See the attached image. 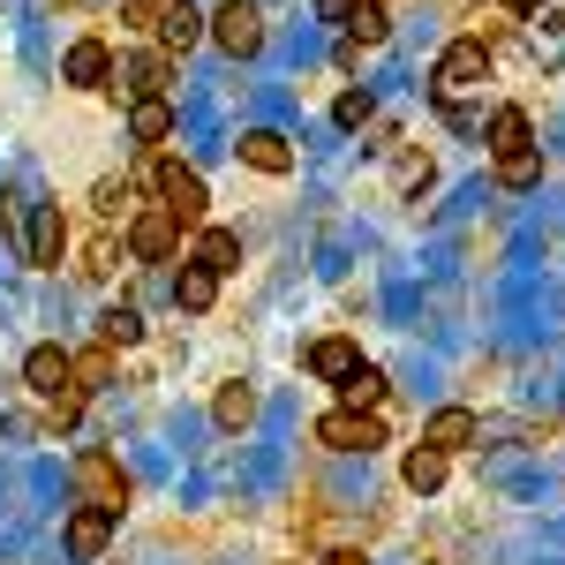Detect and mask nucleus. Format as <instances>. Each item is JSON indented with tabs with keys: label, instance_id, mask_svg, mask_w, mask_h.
Masks as SVG:
<instances>
[{
	"label": "nucleus",
	"instance_id": "1",
	"mask_svg": "<svg viewBox=\"0 0 565 565\" xmlns=\"http://www.w3.org/2000/svg\"><path fill=\"white\" fill-rule=\"evenodd\" d=\"M482 84H490V45H482V39H452L445 53H437V68H430V90L445 98V106H460V98H476Z\"/></svg>",
	"mask_w": 565,
	"mask_h": 565
},
{
	"label": "nucleus",
	"instance_id": "2",
	"mask_svg": "<svg viewBox=\"0 0 565 565\" xmlns=\"http://www.w3.org/2000/svg\"><path fill=\"white\" fill-rule=\"evenodd\" d=\"M317 445H332V452H362V460H370V452L385 445V423H377L370 407H332V415L317 423Z\"/></svg>",
	"mask_w": 565,
	"mask_h": 565
},
{
	"label": "nucleus",
	"instance_id": "3",
	"mask_svg": "<svg viewBox=\"0 0 565 565\" xmlns=\"http://www.w3.org/2000/svg\"><path fill=\"white\" fill-rule=\"evenodd\" d=\"M151 181H159V196H167V212H174L181 226H196L204 204H212V196H204V174L181 167V159H151Z\"/></svg>",
	"mask_w": 565,
	"mask_h": 565
},
{
	"label": "nucleus",
	"instance_id": "4",
	"mask_svg": "<svg viewBox=\"0 0 565 565\" xmlns=\"http://www.w3.org/2000/svg\"><path fill=\"white\" fill-rule=\"evenodd\" d=\"M212 39H218V53H234V61H249V53L264 45V15L249 8V0H226V8L212 15Z\"/></svg>",
	"mask_w": 565,
	"mask_h": 565
},
{
	"label": "nucleus",
	"instance_id": "5",
	"mask_svg": "<svg viewBox=\"0 0 565 565\" xmlns=\"http://www.w3.org/2000/svg\"><path fill=\"white\" fill-rule=\"evenodd\" d=\"M76 482L90 490V505H106V513H121V505H129V476H121V460H114V452H84V460H76Z\"/></svg>",
	"mask_w": 565,
	"mask_h": 565
},
{
	"label": "nucleus",
	"instance_id": "6",
	"mask_svg": "<svg viewBox=\"0 0 565 565\" xmlns=\"http://www.w3.org/2000/svg\"><path fill=\"white\" fill-rule=\"evenodd\" d=\"M23 385L39 392V399H61V392H76V354L31 348V354H23Z\"/></svg>",
	"mask_w": 565,
	"mask_h": 565
},
{
	"label": "nucleus",
	"instance_id": "7",
	"mask_svg": "<svg viewBox=\"0 0 565 565\" xmlns=\"http://www.w3.org/2000/svg\"><path fill=\"white\" fill-rule=\"evenodd\" d=\"M174 242H181V218L167 212V204H159V212H136V226H129V249L143 264H167L174 257Z\"/></svg>",
	"mask_w": 565,
	"mask_h": 565
},
{
	"label": "nucleus",
	"instance_id": "8",
	"mask_svg": "<svg viewBox=\"0 0 565 565\" xmlns=\"http://www.w3.org/2000/svg\"><path fill=\"white\" fill-rule=\"evenodd\" d=\"M242 159H249L257 174H295V143L279 129H242Z\"/></svg>",
	"mask_w": 565,
	"mask_h": 565
},
{
	"label": "nucleus",
	"instance_id": "9",
	"mask_svg": "<svg viewBox=\"0 0 565 565\" xmlns=\"http://www.w3.org/2000/svg\"><path fill=\"white\" fill-rule=\"evenodd\" d=\"M114 521H121V513H106V505H84V513H68V551H76V558H98V551L114 543Z\"/></svg>",
	"mask_w": 565,
	"mask_h": 565
},
{
	"label": "nucleus",
	"instance_id": "10",
	"mask_svg": "<svg viewBox=\"0 0 565 565\" xmlns=\"http://www.w3.org/2000/svg\"><path fill=\"white\" fill-rule=\"evenodd\" d=\"M61 249H68V226H61V204H39V218H31V234H23V257H31V264H61Z\"/></svg>",
	"mask_w": 565,
	"mask_h": 565
},
{
	"label": "nucleus",
	"instance_id": "11",
	"mask_svg": "<svg viewBox=\"0 0 565 565\" xmlns=\"http://www.w3.org/2000/svg\"><path fill=\"white\" fill-rule=\"evenodd\" d=\"M61 76L84 84V90H98L106 76H114V53H106L98 39H76V45H68V61H61Z\"/></svg>",
	"mask_w": 565,
	"mask_h": 565
},
{
	"label": "nucleus",
	"instance_id": "12",
	"mask_svg": "<svg viewBox=\"0 0 565 565\" xmlns=\"http://www.w3.org/2000/svg\"><path fill=\"white\" fill-rule=\"evenodd\" d=\"M476 415H468V407H437L430 423H423V445H437V452H460V445H476Z\"/></svg>",
	"mask_w": 565,
	"mask_h": 565
},
{
	"label": "nucleus",
	"instance_id": "13",
	"mask_svg": "<svg viewBox=\"0 0 565 565\" xmlns=\"http://www.w3.org/2000/svg\"><path fill=\"white\" fill-rule=\"evenodd\" d=\"M309 370L332 377V385H348L354 370H362V348H354V340H317V348H309Z\"/></svg>",
	"mask_w": 565,
	"mask_h": 565
},
{
	"label": "nucleus",
	"instance_id": "14",
	"mask_svg": "<svg viewBox=\"0 0 565 565\" xmlns=\"http://www.w3.org/2000/svg\"><path fill=\"white\" fill-rule=\"evenodd\" d=\"M189 264H204V271H234V264H242V234H226V226H204V234H196V257Z\"/></svg>",
	"mask_w": 565,
	"mask_h": 565
},
{
	"label": "nucleus",
	"instance_id": "15",
	"mask_svg": "<svg viewBox=\"0 0 565 565\" xmlns=\"http://www.w3.org/2000/svg\"><path fill=\"white\" fill-rule=\"evenodd\" d=\"M129 136L136 143H167V136H174V106H167V98H136L129 106Z\"/></svg>",
	"mask_w": 565,
	"mask_h": 565
},
{
	"label": "nucleus",
	"instance_id": "16",
	"mask_svg": "<svg viewBox=\"0 0 565 565\" xmlns=\"http://www.w3.org/2000/svg\"><path fill=\"white\" fill-rule=\"evenodd\" d=\"M445 460H452V452H437V445H415V452L399 460V476H407V490H415V498H430L437 482H445Z\"/></svg>",
	"mask_w": 565,
	"mask_h": 565
},
{
	"label": "nucleus",
	"instance_id": "17",
	"mask_svg": "<svg viewBox=\"0 0 565 565\" xmlns=\"http://www.w3.org/2000/svg\"><path fill=\"white\" fill-rule=\"evenodd\" d=\"M196 39H204V15H196L189 0H174V8L159 15V45H167V53H189Z\"/></svg>",
	"mask_w": 565,
	"mask_h": 565
},
{
	"label": "nucleus",
	"instance_id": "18",
	"mask_svg": "<svg viewBox=\"0 0 565 565\" xmlns=\"http://www.w3.org/2000/svg\"><path fill=\"white\" fill-rule=\"evenodd\" d=\"M340 31H348V45H385V39H392L385 0H354V15L340 23Z\"/></svg>",
	"mask_w": 565,
	"mask_h": 565
},
{
	"label": "nucleus",
	"instance_id": "19",
	"mask_svg": "<svg viewBox=\"0 0 565 565\" xmlns=\"http://www.w3.org/2000/svg\"><path fill=\"white\" fill-rule=\"evenodd\" d=\"M218 295V279L204 271V264H181V279H174V309H189V317H204Z\"/></svg>",
	"mask_w": 565,
	"mask_h": 565
},
{
	"label": "nucleus",
	"instance_id": "20",
	"mask_svg": "<svg viewBox=\"0 0 565 565\" xmlns=\"http://www.w3.org/2000/svg\"><path fill=\"white\" fill-rule=\"evenodd\" d=\"M490 151H498V159L527 151V114L521 106H498V114H490Z\"/></svg>",
	"mask_w": 565,
	"mask_h": 565
},
{
	"label": "nucleus",
	"instance_id": "21",
	"mask_svg": "<svg viewBox=\"0 0 565 565\" xmlns=\"http://www.w3.org/2000/svg\"><path fill=\"white\" fill-rule=\"evenodd\" d=\"M121 76H129V98H159V84H167V61H159V53H129V61H121Z\"/></svg>",
	"mask_w": 565,
	"mask_h": 565
},
{
	"label": "nucleus",
	"instance_id": "22",
	"mask_svg": "<svg viewBox=\"0 0 565 565\" xmlns=\"http://www.w3.org/2000/svg\"><path fill=\"white\" fill-rule=\"evenodd\" d=\"M212 415H218V430H249V423H257V392H249V385H226Z\"/></svg>",
	"mask_w": 565,
	"mask_h": 565
},
{
	"label": "nucleus",
	"instance_id": "23",
	"mask_svg": "<svg viewBox=\"0 0 565 565\" xmlns=\"http://www.w3.org/2000/svg\"><path fill=\"white\" fill-rule=\"evenodd\" d=\"M98 340H106V348H136V340H143V317H136L129 302L106 309V317H98Z\"/></svg>",
	"mask_w": 565,
	"mask_h": 565
},
{
	"label": "nucleus",
	"instance_id": "24",
	"mask_svg": "<svg viewBox=\"0 0 565 565\" xmlns=\"http://www.w3.org/2000/svg\"><path fill=\"white\" fill-rule=\"evenodd\" d=\"M340 392H348V407H370V415H377V399H385V370H370V362H362Z\"/></svg>",
	"mask_w": 565,
	"mask_h": 565
},
{
	"label": "nucleus",
	"instance_id": "25",
	"mask_svg": "<svg viewBox=\"0 0 565 565\" xmlns=\"http://www.w3.org/2000/svg\"><path fill=\"white\" fill-rule=\"evenodd\" d=\"M498 181H505V189H535V181H543V159H535V151H513V159H498Z\"/></svg>",
	"mask_w": 565,
	"mask_h": 565
},
{
	"label": "nucleus",
	"instance_id": "26",
	"mask_svg": "<svg viewBox=\"0 0 565 565\" xmlns=\"http://www.w3.org/2000/svg\"><path fill=\"white\" fill-rule=\"evenodd\" d=\"M332 121H340V129H362V121H370V90H340Z\"/></svg>",
	"mask_w": 565,
	"mask_h": 565
},
{
	"label": "nucleus",
	"instance_id": "27",
	"mask_svg": "<svg viewBox=\"0 0 565 565\" xmlns=\"http://www.w3.org/2000/svg\"><path fill=\"white\" fill-rule=\"evenodd\" d=\"M114 257H121V249H114V234H90V249H84V271H90V279H106V271H114Z\"/></svg>",
	"mask_w": 565,
	"mask_h": 565
},
{
	"label": "nucleus",
	"instance_id": "28",
	"mask_svg": "<svg viewBox=\"0 0 565 565\" xmlns=\"http://www.w3.org/2000/svg\"><path fill=\"white\" fill-rule=\"evenodd\" d=\"M106 377H114V354H106V348H90L84 362H76V385H106Z\"/></svg>",
	"mask_w": 565,
	"mask_h": 565
},
{
	"label": "nucleus",
	"instance_id": "29",
	"mask_svg": "<svg viewBox=\"0 0 565 565\" xmlns=\"http://www.w3.org/2000/svg\"><path fill=\"white\" fill-rule=\"evenodd\" d=\"M129 204V181H98V212H121Z\"/></svg>",
	"mask_w": 565,
	"mask_h": 565
},
{
	"label": "nucleus",
	"instance_id": "30",
	"mask_svg": "<svg viewBox=\"0 0 565 565\" xmlns=\"http://www.w3.org/2000/svg\"><path fill=\"white\" fill-rule=\"evenodd\" d=\"M317 15H324V23H348V15H354V0H317Z\"/></svg>",
	"mask_w": 565,
	"mask_h": 565
},
{
	"label": "nucleus",
	"instance_id": "31",
	"mask_svg": "<svg viewBox=\"0 0 565 565\" xmlns=\"http://www.w3.org/2000/svg\"><path fill=\"white\" fill-rule=\"evenodd\" d=\"M324 565H370V558H362V551H332Z\"/></svg>",
	"mask_w": 565,
	"mask_h": 565
},
{
	"label": "nucleus",
	"instance_id": "32",
	"mask_svg": "<svg viewBox=\"0 0 565 565\" xmlns=\"http://www.w3.org/2000/svg\"><path fill=\"white\" fill-rule=\"evenodd\" d=\"M505 8H513V15H527V8H535V0H505Z\"/></svg>",
	"mask_w": 565,
	"mask_h": 565
}]
</instances>
